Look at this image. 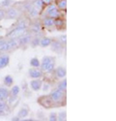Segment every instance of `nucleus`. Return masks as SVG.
<instances>
[{"instance_id": "b1692460", "label": "nucleus", "mask_w": 116, "mask_h": 121, "mask_svg": "<svg viewBox=\"0 0 116 121\" xmlns=\"http://www.w3.org/2000/svg\"><path fill=\"white\" fill-rule=\"evenodd\" d=\"M28 113H29L28 108H22L19 109V112H18V113H17V116H18L19 118H25V117H27Z\"/></svg>"}, {"instance_id": "a211bd4d", "label": "nucleus", "mask_w": 116, "mask_h": 121, "mask_svg": "<svg viewBox=\"0 0 116 121\" xmlns=\"http://www.w3.org/2000/svg\"><path fill=\"white\" fill-rule=\"evenodd\" d=\"M0 95L7 101L8 97L10 96V90L7 88V86H1L0 87Z\"/></svg>"}, {"instance_id": "dca6fc26", "label": "nucleus", "mask_w": 116, "mask_h": 121, "mask_svg": "<svg viewBox=\"0 0 116 121\" xmlns=\"http://www.w3.org/2000/svg\"><path fill=\"white\" fill-rule=\"evenodd\" d=\"M41 30H42V26H41V23H39V22L34 23L30 27V32L32 34H39V33H41Z\"/></svg>"}, {"instance_id": "412c9836", "label": "nucleus", "mask_w": 116, "mask_h": 121, "mask_svg": "<svg viewBox=\"0 0 116 121\" xmlns=\"http://www.w3.org/2000/svg\"><path fill=\"white\" fill-rule=\"evenodd\" d=\"M29 64H30V66L32 68H40V65H41V61L39 60L38 57H33L31 58L30 62H29Z\"/></svg>"}, {"instance_id": "20e7f679", "label": "nucleus", "mask_w": 116, "mask_h": 121, "mask_svg": "<svg viewBox=\"0 0 116 121\" xmlns=\"http://www.w3.org/2000/svg\"><path fill=\"white\" fill-rule=\"evenodd\" d=\"M51 46V49L52 52H56V53H62V52L64 50V45H62L58 40H52V42L50 44Z\"/></svg>"}, {"instance_id": "473e14b6", "label": "nucleus", "mask_w": 116, "mask_h": 121, "mask_svg": "<svg viewBox=\"0 0 116 121\" xmlns=\"http://www.w3.org/2000/svg\"><path fill=\"white\" fill-rule=\"evenodd\" d=\"M8 104H13L15 103L16 101L17 100V96H15V95H12V94H10V96L8 97Z\"/></svg>"}, {"instance_id": "4c0bfd02", "label": "nucleus", "mask_w": 116, "mask_h": 121, "mask_svg": "<svg viewBox=\"0 0 116 121\" xmlns=\"http://www.w3.org/2000/svg\"><path fill=\"white\" fill-rule=\"evenodd\" d=\"M42 2L44 3V5H50V4H51L52 2H53V0H42Z\"/></svg>"}, {"instance_id": "58836bf2", "label": "nucleus", "mask_w": 116, "mask_h": 121, "mask_svg": "<svg viewBox=\"0 0 116 121\" xmlns=\"http://www.w3.org/2000/svg\"><path fill=\"white\" fill-rule=\"evenodd\" d=\"M7 113H6V112H4V110H1L0 109V116H4V115H6Z\"/></svg>"}, {"instance_id": "aec40b11", "label": "nucleus", "mask_w": 116, "mask_h": 121, "mask_svg": "<svg viewBox=\"0 0 116 121\" xmlns=\"http://www.w3.org/2000/svg\"><path fill=\"white\" fill-rule=\"evenodd\" d=\"M57 88L62 90V91H65L66 92V89H67V79L64 78H61V80L57 84Z\"/></svg>"}, {"instance_id": "6e6552de", "label": "nucleus", "mask_w": 116, "mask_h": 121, "mask_svg": "<svg viewBox=\"0 0 116 121\" xmlns=\"http://www.w3.org/2000/svg\"><path fill=\"white\" fill-rule=\"evenodd\" d=\"M18 17V11L14 7H9L8 10H6V17L8 19H15Z\"/></svg>"}, {"instance_id": "c756f323", "label": "nucleus", "mask_w": 116, "mask_h": 121, "mask_svg": "<svg viewBox=\"0 0 116 121\" xmlns=\"http://www.w3.org/2000/svg\"><path fill=\"white\" fill-rule=\"evenodd\" d=\"M0 109L4 110V112H8L9 110V104L6 102V101H2V102H0Z\"/></svg>"}, {"instance_id": "7c9ffc66", "label": "nucleus", "mask_w": 116, "mask_h": 121, "mask_svg": "<svg viewBox=\"0 0 116 121\" xmlns=\"http://www.w3.org/2000/svg\"><path fill=\"white\" fill-rule=\"evenodd\" d=\"M30 44L32 47H37L40 45V38L39 37H35L33 39H31V41H30Z\"/></svg>"}, {"instance_id": "f257e3e1", "label": "nucleus", "mask_w": 116, "mask_h": 121, "mask_svg": "<svg viewBox=\"0 0 116 121\" xmlns=\"http://www.w3.org/2000/svg\"><path fill=\"white\" fill-rule=\"evenodd\" d=\"M50 97L51 98V100L54 102L55 107H56L57 104L58 103H61L62 100L64 99V97H65V91H62V90L58 89V88H55L54 90H52V91L50 92Z\"/></svg>"}, {"instance_id": "0eeeda50", "label": "nucleus", "mask_w": 116, "mask_h": 121, "mask_svg": "<svg viewBox=\"0 0 116 121\" xmlns=\"http://www.w3.org/2000/svg\"><path fill=\"white\" fill-rule=\"evenodd\" d=\"M25 33V30H21V29H18V28H14L12 31H10L7 34L8 38H14V39H17L18 37H21V35H23Z\"/></svg>"}, {"instance_id": "4468645a", "label": "nucleus", "mask_w": 116, "mask_h": 121, "mask_svg": "<svg viewBox=\"0 0 116 121\" xmlns=\"http://www.w3.org/2000/svg\"><path fill=\"white\" fill-rule=\"evenodd\" d=\"M52 42V39L50 38V37H43L40 39V45L39 46H41L42 48H47V47H50V44Z\"/></svg>"}, {"instance_id": "5701e85b", "label": "nucleus", "mask_w": 116, "mask_h": 121, "mask_svg": "<svg viewBox=\"0 0 116 121\" xmlns=\"http://www.w3.org/2000/svg\"><path fill=\"white\" fill-rule=\"evenodd\" d=\"M32 6L34 8H36L37 10H39V11H41V10H43L44 8V3L42 2V0H34L33 3H32Z\"/></svg>"}, {"instance_id": "9d476101", "label": "nucleus", "mask_w": 116, "mask_h": 121, "mask_svg": "<svg viewBox=\"0 0 116 121\" xmlns=\"http://www.w3.org/2000/svg\"><path fill=\"white\" fill-rule=\"evenodd\" d=\"M54 73L57 78H64L67 75V71L63 66H58L57 68L54 69Z\"/></svg>"}, {"instance_id": "72a5a7b5", "label": "nucleus", "mask_w": 116, "mask_h": 121, "mask_svg": "<svg viewBox=\"0 0 116 121\" xmlns=\"http://www.w3.org/2000/svg\"><path fill=\"white\" fill-rule=\"evenodd\" d=\"M12 4V0H3V1L0 3L2 8H6V7H10Z\"/></svg>"}, {"instance_id": "393cba45", "label": "nucleus", "mask_w": 116, "mask_h": 121, "mask_svg": "<svg viewBox=\"0 0 116 121\" xmlns=\"http://www.w3.org/2000/svg\"><path fill=\"white\" fill-rule=\"evenodd\" d=\"M56 7L59 10H65L67 7V0H58L56 3Z\"/></svg>"}, {"instance_id": "ea45409f", "label": "nucleus", "mask_w": 116, "mask_h": 121, "mask_svg": "<svg viewBox=\"0 0 116 121\" xmlns=\"http://www.w3.org/2000/svg\"><path fill=\"white\" fill-rule=\"evenodd\" d=\"M12 120L13 121H19V120H21V118H19L18 116H15V117L12 118Z\"/></svg>"}, {"instance_id": "423d86ee", "label": "nucleus", "mask_w": 116, "mask_h": 121, "mask_svg": "<svg viewBox=\"0 0 116 121\" xmlns=\"http://www.w3.org/2000/svg\"><path fill=\"white\" fill-rule=\"evenodd\" d=\"M31 39H32V37H31V35L30 34H23V35H21V37H18L17 38V42H18V45H19V47H23V46H26V45H28L29 43H30V41H31Z\"/></svg>"}, {"instance_id": "2f4dec72", "label": "nucleus", "mask_w": 116, "mask_h": 121, "mask_svg": "<svg viewBox=\"0 0 116 121\" xmlns=\"http://www.w3.org/2000/svg\"><path fill=\"white\" fill-rule=\"evenodd\" d=\"M58 41H59L62 45H66V43H67V36H66V34H62V35H60L59 37H58Z\"/></svg>"}, {"instance_id": "1a4fd4ad", "label": "nucleus", "mask_w": 116, "mask_h": 121, "mask_svg": "<svg viewBox=\"0 0 116 121\" xmlns=\"http://www.w3.org/2000/svg\"><path fill=\"white\" fill-rule=\"evenodd\" d=\"M42 84H43V82L39 78H33L30 82V87L33 91H39V90H41Z\"/></svg>"}, {"instance_id": "9b49d317", "label": "nucleus", "mask_w": 116, "mask_h": 121, "mask_svg": "<svg viewBox=\"0 0 116 121\" xmlns=\"http://www.w3.org/2000/svg\"><path fill=\"white\" fill-rule=\"evenodd\" d=\"M52 61H55V59L53 57H51V56H44L43 59H42V61H41V65H40L42 71L44 72L46 70V67L47 66V64H50Z\"/></svg>"}, {"instance_id": "2eb2a0df", "label": "nucleus", "mask_w": 116, "mask_h": 121, "mask_svg": "<svg viewBox=\"0 0 116 121\" xmlns=\"http://www.w3.org/2000/svg\"><path fill=\"white\" fill-rule=\"evenodd\" d=\"M8 46H9V49L11 50V49H16L19 47L18 45V42H17V39H14V38H10L8 41Z\"/></svg>"}, {"instance_id": "7ed1b4c3", "label": "nucleus", "mask_w": 116, "mask_h": 121, "mask_svg": "<svg viewBox=\"0 0 116 121\" xmlns=\"http://www.w3.org/2000/svg\"><path fill=\"white\" fill-rule=\"evenodd\" d=\"M46 14L47 17H53V18H56V17H59L60 16V13H59V10L56 7L55 4H50L47 5L46 9Z\"/></svg>"}, {"instance_id": "cd10ccee", "label": "nucleus", "mask_w": 116, "mask_h": 121, "mask_svg": "<svg viewBox=\"0 0 116 121\" xmlns=\"http://www.w3.org/2000/svg\"><path fill=\"white\" fill-rule=\"evenodd\" d=\"M65 120H67L66 112H60L57 113V121H65Z\"/></svg>"}, {"instance_id": "c85d7f7f", "label": "nucleus", "mask_w": 116, "mask_h": 121, "mask_svg": "<svg viewBox=\"0 0 116 121\" xmlns=\"http://www.w3.org/2000/svg\"><path fill=\"white\" fill-rule=\"evenodd\" d=\"M19 91H21V88H19V86L17 85H14L11 89V91H10V94L12 95H15V96H17L19 94Z\"/></svg>"}, {"instance_id": "ddd939ff", "label": "nucleus", "mask_w": 116, "mask_h": 121, "mask_svg": "<svg viewBox=\"0 0 116 121\" xmlns=\"http://www.w3.org/2000/svg\"><path fill=\"white\" fill-rule=\"evenodd\" d=\"M54 19L53 17H44L43 19V25L46 28H50V27H52L54 26Z\"/></svg>"}, {"instance_id": "f704fd0d", "label": "nucleus", "mask_w": 116, "mask_h": 121, "mask_svg": "<svg viewBox=\"0 0 116 121\" xmlns=\"http://www.w3.org/2000/svg\"><path fill=\"white\" fill-rule=\"evenodd\" d=\"M48 119H50V121H57V113L52 112L50 113V115H48Z\"/></svg>"}, {"instance_id": "f03ea898", "label": "nucleus", "mask_w": 116, "mask_h": 121, "mask_svg": "<svg viewBox=\"0 0 116 121\" xmlns=\"http://www.w3.org/2000/svg\"><path fill=\"white\" fill-rule=\"evenodd\" d=\"M38 103L40 106H42L45 108H50L55 107L54 102L51 100V98L50 97V95H44L38 98Z\"/></svg>"}, {"instance_id": "c9c22d12", "label": "nucleus", "mask_w": 116, "mask_h": 121, "mask_svg": "<svg viewBox=\"0 0 116 121\" xmlns=\"http://www.w3.org/2000/svg\"><path fill=\"white\" fill-rule=\"evenodd\" d=\"M6 17V10L4 8H0V21Z\"/></svg>"}, {"instance_id": "f3484780", "label": "nucleus", "mask_w": 116, "mask_h": 121, "mask_svg": "<svg viewBox=\"0 0 116 121\" xmlns=\"http://www.w3.org/2000/svg\"><path fill=\"white\" fill-rule=\"evenodd\" d=\"M28 14L32 18H35V17H38L39 16H40V11L37 10L36 8H34L33 6H31L30 8L28 9Z\"/></svg>"}, {"instance_id": "a878e982", "label": "nucleus", "mask_w": 116, "mask_h": 121, "mask_svg": "<svg viewBox=\"0 0 116 121\" xmlns=\"http://www.w3.org/2000/svg\"><path fill=\"white\" fill-rule=\"evenodd\" d=\"M9 46H8V43L7 41H5L4 40V42L0 44V52H9Z\"/></svg>"}, {"instance_id": "f8f14e48", "label": "nucleus", "mask_w": 116, "mask_h": 121, "mask_svg": "<svg viewBox=\"0 0 116 121\" xmlns=\"http://www.w3.org/2000/svg\"><path fill=\"white\" fill-rule=\"evenodd\" d=\"M10 63V57L8 54H2L0 55V69H3L7 67Z\"/></svg>"}, {"instance_id": "e433bc0d", "label": "nucleus", "mask_w": 116, "mask_h": 121, "mask_svg": "<svg viewBox=\"0 0 116 121\" xmlns=\"http://www.w3.org/2000/svg\"><path fill=\"white\" fill-rule=\"evenodd\" d=\"M42 88H43V91H48L50 89V84L47 82H45L42 84Z\"/></svg>"}, {"instance_id": "6ab92c4d", "label": "nucleus", "mask_w": 116, "mask_h": 121, "mask_svg": "<svg viewBox=\"0 0 116 121\" xmlns=\"http://www.w3.org/2000/svg\"><path fill=\"white\" fill-rule=\"evenodd\" d=\"M3 83H4V85L7 86V87L12 86L13 83H14V79H13L12 76H9V75H8V76L4 77V78H3Z\"/></svg>"}, {"instance_id": "4be33fe9", "label": "nucleus", "mask_w": 116, "mask_h": 121, "mask_svg": "<svg viewBox=\"0 0 116 121\" xmlns=\"http://www.w3.org/2000/svg\"><path fill=\"white\" fill-rule=\"evenodd\" d=\"M17 28L18 29H21V30H26L27 27H28V22L25 21V19H21V21H19L16 26Z\"/></svg>"}, {"instance_id": "bb28decb", "label": "nucleus", "mask_w": 116, "mask_h": 121, "mask_svg": "<svg viewBox=\"0 0 116 121\" xmlns=\"http://www.w3.org/2000/svg\"><path fill=\"white\" fill-rule=\"evenodd\" d=\"M54 69H55V61H52L50 64H47V66L46 67L45 71L47 72V73H52L54 71Z\"/></svg>"}, {"instance_id": "39448f33", "label": "nucleus", "mask_w": 116, "mask_h": 121, "mask_svg": "<svg viewBox=\"0 0 116 121\" xmlns=\"http://www.w3.org/2000/svg\"><path fill=\"white\" fill-rule=\"evenodd\" d=\"M28 75L31 78H41L43 77V71L39 68H31L29 69Z\"/></svg>"}]
</instances>
